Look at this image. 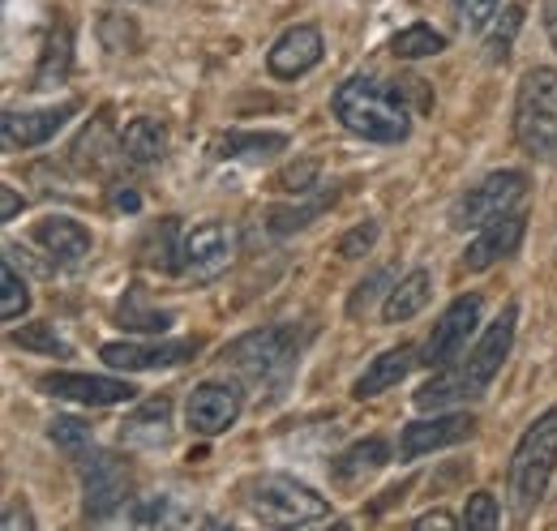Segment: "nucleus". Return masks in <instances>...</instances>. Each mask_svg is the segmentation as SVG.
Listing matches in <instances>:
<instances>
[{
	"mask_svg": "<svg viewBox=\"0 0 557 531\" xmlns=\"http://www.w3.org/2000/svg\"><path fill=\"white\" fill-rule=\"evenodd\" d=\"M26 309H30L26 279L17 274V262H4V270H0V318L4 322H17Z\"/></svg>",
	"mask_w": 557,
	"mask_h": 531,
	"instance_id": "30",
	"label": "nucleus"
},
{
	"mask_svg": "<svg viewBox=\"0 0 557 531\" xmlns=\"http://www.w3.org/2000/svg\"><path fill=\"white\" fill-rule=\"evenodd\" d=\"M417 531H455V528H463V519H455V515H446V510H429V515H420L417 523H412Z\"/></svg>",
	"mask_w": 557,
	"mask_h": 531,
	"instance_id": "41",
	"label": "nucleus"
},
{
	"mask_svg": "<svg viewBox=\"0 0 557 531\" xmlns=\"http://www.w3.org/2000/svg\"><path fill=\"white\" fill-rule=\"evenodd\" d=\"M541 17H545V35L557 48V0H541Z\"/></svg>",
	"mask_w": 557,
	"mask_h": 531,
	"instance_id": "43",
	"label": "nucleus"
},
{
	"mask_svg": "<svg viewBox=\"0 0 557 531\" xmlns=\"http://www.w3.org/2000/svg\"><path fill=\"white\" fill-rule=\"evenodd\" d=\"M39 391L52 398L82 403V407H112V403L138 398L134 382H125V378H95V373H44Z\"/></svg>",
	"mask_w": 557,
	"mask_h": 531,
	"instance_id": "12",
	"label": "nucleus"
},
{
	"mask_svg": "<svg viewBox=\"0 0 557 531\" xmlns=\"http://www.w3.org/2000/svg\"><path fill=\"white\" fill-rule=\"evenodd\" d=\"M181 223L176 219H159L154 227H146L138 245V262L150 270H181Z\"/></svg>",
	"mask_w": 557,
	"mask_h": 531,
	"instance_id": "24",
	"label": "nucleus"
},
{
	"mask_svg": "<svg viewBox=\"0 0 557 531\" xmlns=\"http://www.w3.org/2000/svg\"><path fill=\"white\" fill-rule=\"evenodd\" d=\"M168 424H172V398H146L138 411L125 420V442L129 446H163L168 442Z\"/></svg>",
	"mask_w": 557,
	"mask_h": 531,
	"instance_id": "21",
	"label": "nucleus"
},
{
	"mask_svg": "<svg viewBox=\"0 0 557 531\" xmlns=\"http://www.w3.org/2000/svg\"><path fill=\"white\" fill-rule=\"evenodd\" d=\"M377 245V223L369 219V223H356L348 236L339 240V258H348V262H360L369 249Z\"/></svg>",
	"mask_w": 557,
	"mask_h": 531,
	"instance_id": "37",
	"label": "nucleus"
},
{
	"mask_svg": "<svg viewBox=\"0 0 557 531\" xmlns=\"http://www.w3.org/2000/svg\"><path fill=\"white\" fill-rule=\"evenodd\" d=\"M73 69V35L70 26H52L48 30V44H44V57H39V73H35V86H52V82H65Z\"/></svg>",
	"mask_w": 557,
	"mask_h": 531,
	"instance_id": "27",
	"label": "nucleus"
},
{
	"mask_svg": "<svg viewBox=\"0 0 557 531\" xmlns=\"http://www.w3.org/2000/svg\"><path fill=\"white\" fill-rule=\"evenodd\" d=\"M13 343L26 347V351H44V356H61V360H70V343L52 331V326H44V322L22 326V331L13 334Z\"/></svg>",
	"mask_w": 557,
	"mask_h": 531,
	"instance_id": "31",
	"label": "nucleus"
},
{
	"mask_svg": "<svg viewBox=\"0 0 557 531\" xmlns=\"http://www.w3.org/2000/svg\"><path fill=\"white\" fill-rule=\"evenodd\" d=\"M519 22H523V4H510V9L502 13V26L488 35L485 57L493 61V65H502V61H506V52H510V39L519 35Z\"/></svg>",
	"mask_w": 557,
	"mask_h": 531,
	"instance_id": "34",
	"label": "nucleus"
},
{
	"mask_svg": "<svg viewBox=\"0 0 557 531\" xmlns=\"http://www.w3.org/2000/svg\"><path fill=\"white\" fill-rule=\"evenodd\" d=\"M240 407H245L240 386H232V382H202V386L189 395V403H185L189 433L219 437L223 429H232V424L240 420Z\"/></svg>",
	"mask_w": 557,
	"mask_h": 531,
	"instance_id": "11",
	"label": "nucleus"
},
{
	"mask_svg": "<svg viewBox=\"0 0 557 531\" xmlns=\"http://www.w3.org/2000/svg\"><path fill=\"white\" fill-rule=\"evenodd\" d=\"M497 523H502V510H497L493 493H472V497H468V510H463V528L493 531Z\"/></svg>",
	"mask_w": 557,
	"mask_h": 531,
	"instance_id": "36",
	"label": "nucleus"
},
{
	"mask_svg": "<svg viewBox=\"0 0 557 531\" xmlns=\"http://www.w3.org/2000/svg\"><path fill=\"white\" fill-rule=\"evenodd\" d=\"M335 206V189H305V194H296V201H283L275 206L271 214H267V227H271V236H292V232H300V227H309L322 210H331Z\"/></svg>",
	"mask_w": 557,
	"mask_h": 531,
	"instance_id": "20",
	"label": "nucleus"
},
{
	"mask_svg": "<svg viewBox=\"0 0 557 531\" xmlns=\"http://www.w3.org/2000/svg\"><path fill=\"white\" fill-rule=\"evenodd\" d=\"M515 326H519V309L506 305L497 313V322L481 334V343L455 360V369L437 373L433 382H424L417 391V407L420 411H442V407H455V403H472L481 398L493 386V378L502 373L506 356H510V343H515Z\"/></svg>",
	"mask_w": 557,
	"mask_h": 531,
	"instance_id": "1",
	"label": "nucleus"
},
{
	"mask_svg": "<svg viewBox=\"0 0 557 531\" xmlns=\"http://www.w3.org/2000/svg\"><path fill=\"white\" fill-rule=\"evenodd\" d=\"M0 528H4V531H17V528L30 531V528H35V515L26 510V497H13V502H9V510H4Z\"/></svg>",
	"mask_w": 557,
	"mask_h": 531,
	"instance_id": "40",
	"label": "nucleus"
},
{
	"mask_svg": "<svg viewBox=\"0 0 557 531\" xmlns=\"http://www.w3.org/2000/svg\"><path fill=\"white\" fill-rule=\"evenodd\" d=\"M335 116L356 137H369L382 146L408 141V133H412V112L404 108V99L373 77H348L335 90Z\"/></svg>",
	"mask_w": 557,
	"mask_h": 531,
	"instance_id": "2",
	"label": "nucleus"
},
{
	"mask_svg": "<svg viewBox=\"0 0 557 531\" xmlns=\"http://www.w3.org/2000/svg\"><path fill=\"white\" fill-rule=\"evenodd\" d=\"M121 155H125L134 168H150V163H159V159L168 155V129H163L159 121H150V116L129 121L125 133H121Z\"/></svg>",
	"mask_w": 557,
	"mask_h": 531,
	"instance_id": "22",
	"label": "nucleus"
},
{
	"mask_svg": "<svg viewBox=\"0 0 557 531\" xmlns=\"http://www.w3.org/2000/svg\"><path fill=\"white\" fill-rule=\"evenodd\" d=\"M322 52H326L322 48V30L309 26V22H300V26L283 30L275 39V48L267 52V69H271V77H278V82H296L309 69H318Z\"/></svg>",
	"mask_w": 557,
	"mask_h": 531,
	"instance_id": "14",
	"label": "nucleus"
},
{
	"mask_svg": "<svg viewBox=\"0 0 557 531\" xmlns=\"http://www.w3.org/2000/svg\"><path fill=\"white\" fill-rule=\"evenodd\" d=\"M515 137L519 146L541 159H557V69H528L515 95Z\"/></svg>",
	"mask_w": 557,
	"mask_h": 531,
	"instance_id": "4",
	"label": "nucleus"
},
{
	"mask_svg": "<svg viewBox=\"0 0 557 531\" xmlns=\"http://www.w3.org/2000/svg\"><path fill=\"white\" fill-rule=\"evenodd\" d=\"M22 206H26V201L17 198V189H9V185L0 189V219H4V223H9V219H17V214H22Z\"/></svg>",
	"mask_w": 557,
	"mask_h": 531,
	"instance_id": "42",
	"label": "nucleus"
},
{
	"mask_svg": "<svg viewBox=\"0 0 557 531\" xmlns=\"http://www.w3.org/2000/svg\"><path fill=\"white\" fill-rule=\"evenodd\" d=\"M476 433V416L472 411H450V416H433V420H417L399 433V459H420L446 446H459Z\"/></svg>",
	"mask_w": 557,
	"mask_h": 531,
	"instance_id": "13",
	"label": "nucleus"
},
{
	"mask_svg": "<svg viewBox=\"0 0 557 531\" xmlns=\"http://www.w3.org/2000/svg\"><path fill=\"white\" fill-rule=\"evenodd\" d=\"M523 219L519 214H502V219H493L485 223L481 232H476V240L463 249V270H488L493 262H502V258H510L519 245H523Z\"/></svg>",
	"mask_w": 557,
	"mask_h": 531,
	"instance_id": "17",
	"label": "nucleus"
},
{
	"mask_svg": "<svg viewBox=\"0 0 557 531\" xmlns=\"http://www.w3.org/2000/svg\"><path fill=\"white\" fill-rule=\"evenodd\" d=\"M557 467V407L545 411L515 446L510 455V502L519 515H532L545 493H549V480H554Z\"/></svg>",
	"mask_w": 557,
	"mask_h": 531,
	"instance_id": "3",
	"label": "nucleus"
},
{
	"mask_svg": "<svg viewBox=\"0 0 557 531\" xmlns=\"http://www.w3.org/2000/svg\"><path fill=\"white\" fill-rule=\"evenodd\" d=\"M481 309H485V296H476V292H468V296H459L442 318H437V326L433 334L424 338V351H420V365L424 369H446L463 347H468V334L476 331V322H481Z\"/></svg>",
	"mask_w": 557,
	"mask_h": 531,
	"instance_id": "8",
	"label": "nucleus"
},
{
	"mask_svg": "<svg viewBox=\"0 0 557 531\" xmlns=\"http://www.w3.org/2000/svg\"><path fill=\"white\" fill-rule=\"evenodd\" d=\"M382 292H391V270H386V266H382V270H373L364 283H356V292H351V300H348V313L351 318H364Z\"/></svg>",
	"mask_w": 557,
	"mask_h": 531,
	"instance_id": "35",
	"label": "nucleus"
},
{
	"mask_svg": "<svg viewBox=\"0 0 557 531\" xmlns=\"http://www.w3.org/2000/svg\"><path fill=\"white\" fill-rule=\"evenodd\" d=\"M429 296H433V279H429V270H412V274H404V279L386 292L382 318H386V322H412L420 309L429 305Z\"/></svg>",
	"mask_w": 557,
	"mask_h": 531,
	"instance_id": "23",
	"label": "nucleus"
},
{
	"mask_svg": "<svg viewBox=\"0 0 557 531\" xmlns=\"http://www.w3.org/2000/svg\"><path fill=\"white\" fill-rule=\"evenodd\" d=\"M48 437H52L65 455H86V450H90V424H82V420H73V416H57V420L48 424Z\"/></svg>",
	"mask_w": 557,
	"mask_h": 531,
	"instance_id": "33",
	"label": "nucleus"
},
{
	"mask_svg": "<svg viewBox=\"0 0 557 531\" xmlns=\"http://www.w3.org/2000/svg\"><path fill=\"white\" fill-rule=\"evenodd\" d=\"M116 322H121L125 331L159 334V331H168V326H172V313H159L154 305H146V292H141V287H129V292H125V300L116 305Z\"/></svg>",
	"mask_w": 557,
	"mask_h": 531,
	"instance_id": "29",
	"label": "nucleus"
},
{
	"mask_svg": "<svg viewBox=\"0 0 557 531\" xmlns=\"http://www.w3.org/2000/svg\"><path fill=\"white\" fill-rule=\"evenodd\" d=\"M129 497V471L116 455H95L82 467V515L90 523H108Z\"/></svg>",
	"mask_w": 557,
	"mask_h": 531,
	"instance_id": "9",
	"label": "nucleus"
},
{
	"mask_svg": "<svg viewBox=\"0 0 557 531\" xmlns=\"http://www.w3.org/2000/svg\"><path fill=\"white\" fill-rule=\"evenodd\" d=\"M249 510L271 528H305V523H322L331 515V502H322L318 489L271 471L249 484Z\"/></svg>",
	"mask_w": 557,
	"mask_h": 531,
	"instance_id": "5",
	"label": "nucleus"
},
{
	"mask_svg": "<svg viewBox=\"0 0 557 531\" xmlns=\"http://www.w3.org/2000/svg\"><path fill=\"white\" fill-rule=\"evenodd\" d=\"M528 194V176L523 172H493L481 185H472L463 198L450 206V227L468 232V227H485L493 219L510 214V206Z\"/></svg>",
	"mask_w": 557,
	"mask_h": 531,
	"instance_id": "7",
	"label": "nucleus"
},
{
	"mask_svg": "<svg viewBox=\"0 0 557 531\" xmlns=\"http://www.w3.org/2000/svg\"><path fill=\"white\" fill-rule=\"evenodd\" d=\"M455 9L472 30H485L493 22V13H497V0H455Z\"/></svg>",
	"mask_w": 557,
	"mask_h": 531,
	"instance_id": "38",
	"label": "nucleus"
},
{
	"mask_svg": "<svg viewBox=\"0 0 557 531\" xmlns=\"http://www.w3.org/2000/svg\"><path fill=\"white\" fill-rule=\"evenodd\" d=\"M198 338H159V343H108L99 356L116 373H146V369H181L198 356Z\"/></svg>",
	"mask_w": 557,
	"mask_h": 531,
	"instance_id": "10",
	"label": "nucleus"
},
{
	"mask_svg": "<svg viewBox=\"0 0 557 531\" xmlns=\"http://www.w3.org/2000/svg\"><path fill=\"white\" fill-rule=\"evenodd\" d=\"M417 360H420L417 347H391V351H382V356L356 378L351 398H373V395H382V391H391V386H399V382L412 373Z\"/></svg>",
	"mask_w": 557,
	"mask_h": 531,
	"instance_id": "18",
	"label": "nucleus"
},
{
	"mask_svg": "<svg viewBox=\"0 0 557 531\" xmlns=\"http://www.w3.org/2000/svg\"><path fill=\"white\" fill-rule=\"evenodd\" d=\"M35 240L57 258V262H82L90 254V232L70 219V214H52L35 227Z\"/></svg>",
	"mask_w": 557,
	"mask_h": 531,
	"instance_id": "19",
	"label": "nucleus"
},
{
	"mask_svg": "<svg viewBox=\"0 0 557 531\" xmlns=\"http://www.w3.org/2000/svg\"><path fill=\"white\" fill-rule=\"evenodd\" d=\"M313 176H318V159H305L300 168L292 163V168L275 181V189H296V194H305V189L313 185Z\"/></svg>",
	"mask_w": 557,
	"mask_h": 531,
	"instance_id": "39",
	"label": "nucleus"
},
{
	"mask_svg": "<svg viewBox=\"0 0 557 531\" xmlns=\"http://www.w3.org/2000/svg\"><path fill=\"white\" fill-rule=\"evenodd\" d=\"M300 343H305L300 326H262V331L232 338L219 351V360L227 369H236L240 378H249V382H271L275 373L287 369V360L300 351Z\"/></svg>",
	"mask_w": 557,
	"mask_h": 531,
	"instance_id": "6",
	"label": "nucleus"
},
{
	"mask_svg": "<svg viewBox=\"0 0 557 531\" xmlns=\"http://www.w3.org/2000/svg\"><path fill=\"white\" fill-rule=\"evenodd\" d=\"M386 459H391V442L386 437H364V442H351L348 450L335 459V480H344V484H351V480H360V476H373L377 467H386Z\"/></svg>",
	"mask_w": 557,
	"mask_h": 531,
	"instance_id": "26",
	"label": "nucleus"
},
{
	"mask_svg": "<svg viewBox=\"0 0 557 531\" xmlns=\"http://www.w3.org/2000/svg\"><path fill=\"white\" fill-rule=\"evenodd\" d=\"M232 258V236L223 223H198L181 240V270L194 279H214Z\"/></svg>",
	"mask_w": 557,
	"mask_h": 531,
	"instance_id": "16",
	"label": "nucleus"
},
{
	"mask_svg": "<svg viewBox=\"0 0 557 531\" xmlns=\"http://www.w3.org/2000/svg\"><path fill=\"white\" fill-rule=\"evenodd\" d=\"M391 52H395L399 61H424V57L446 52V35L433 30L429 22H412V26H404V30L391 39Z\"/></svg>",
	"mask_w": 557,
	"mask_h": 531,
	"instance_id": "28",
	"label": "nucleus"
},
{
	"mask_svg": "<svg viewBox=\"0 0 557 531\" xmlns=\"http://www.w3.org/2000/svg\"><path fill=\"white\" fill-rule=\"evenodd\" d=\"M116 206H121V210H129V214H134V210H138L141 201H138V194H134V189H116Z\"/></svg>",
	"mask_w": 557,
	"mask_h": 531,
	"instance_id": "44",
	"label": "nucleus"
},
{
	"mask_svg": "<svg viewBox=\"0 0 557 531\" xmlns=\"http://www.w3.org/2000/svg\"><path fill=\"white\" fill-rule=\"evenodd\" d=\"M77 116V103H57V108H30V112H4V146L9 150H30V146H44L52 141L57 133L70 125Z\"/></svg>",
	"mask_w": 557,
	"mask_h": 531,
	"instance_id": "15",
	"label": "nucleus"
},
{
	"mask_svg": "<svg viewBox=\"0 0 557 531\" xmlns=\"http://www.w3.org/2000/svg\"><path fill=\"white\" fill-rule=\"evenodd\" d=\"M172 506H176V502H172V497H163V493H159V497H141L138 506H134V523H138V528H172V523H194V519L176 515Z\"/></svg>",
	"mask_w": 557,
	"mask_h": 531,
	"instance_id": "32",
	"label": "nucleus"
},
{
	"mask_svg": "<svg viewBox=\"0 0 557 531\" xmlns=\"http://www.w3.org/2000/svg\"><path fill=\"white\" fill-rule=\"evenodd\" d=\"M287 150V137L283 133H223L214 141V159H271V155H283Z\"/></svg>",
	"mask_w": 557,
	"mask_h": 531,
	"instance_id": "25",
	"label": "nucleus"
}]
</instances>
